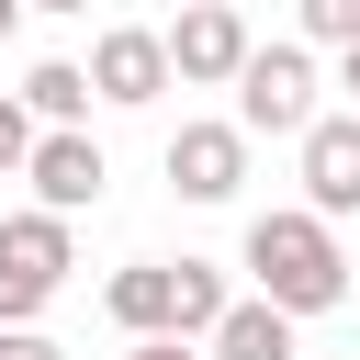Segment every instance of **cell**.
I'll return each mask as SVG.
<instances>
[{
    "mask_svg": "<svg viewBox=\"0 0 360 360\" xmlns=\"http://www.w3.org/2000/svg\"><path fill=\"white\" fill-rule=\"evenodd\" d=\"M236 259H248L259 304H281L292 326H304V315H326V304H349V259H338V225H326V214H304V202L259 214Z\"/></svg>",
    "mask_w": 360,
    "mask_h": 360,
    "instance_id": "6da1fadb",
    "label": "cell"
},
{
    "mask_svg": "<svg viewBox=\"0 0 360 360\" xmlns=\"http://www.w3.org/2000/svg\"><path fill=\"white\" fill-rule=\"evenodd\" d=\"M68 270H79L68 214H0V326H34Z\"/></svg>",
    "mask_w": 360,
    "mask_h": 360,
    "instance_id": "7a4b0ae2",
    "label": "cell"
},
{
    "mask_svg": "<svg viewBox=\"0 0 360 360\" xmlns=\"http://www.w3.org/2000/svg\"><path fill=\"white\" fill-rule=\"evenodd\" d=\"M304 124H315V45H259L236 68V135L248 146L259 135H292L304 146Z\"/></svg>",
    "mask_w": 360,
    "mask_h": 360,
    "instance_id": "3957f363",
    "label": "cell"
},
{
    "mask_svg": "<svg viewBox=\"0 0 360 360\" xmlns=\"http://www.w3.org/2000/svg\"><path fill=\"white\" fill-rule=\"evenodd\" d=\"M248 56H259V34H248L236 0H180V22H169V79H191V90H236Z\"/></svg>",
    "mask_w": 360,
    "mask_h": 360,
    "instance_id": "277c9868",
    "label": "cell"
},
{
    "mask_svg": "<svg viewBox=\"0 0 360 360\" xmlns=\"http://www.w3.org/2000/svg\"><path fill=\"white\" fill-rule=\"evenodd\" d=\"M169 90V34H146V22H112L101 45H90V101H112V112H146Z\"/></svg>",
    "mask_w": 360,
    "mask_h": 360,
    "instance_id": "5b68a950",
    "label": "cell"
},
{
    "mask_svg": "<svg viewBox=\"0 0 360 360\" xmlns=\"http://www.w3.org/2000/svg\"><path fill=\"white\" fill-rule=\"evenodd\" d=\"M34 214H90L101 202V180H112V158L90 146V124H56V135H34Z\"/></svg>",
    "mask_w": 360,
    "mask_h": 360,
    "instance_id": "8992f818",
    "label": "cell"
},
{
    "mask_svg": "<svg viewBox=\"0 0 360 360\" xmlns=\"http://www.w3.org/2000/svg\"><path fill=\"white\" fill-rule=\"evenodd\" d=\"M304 214H360V112H315L304 124Z\"/></svg>",
    "mask_w": 360,
    "mask_h": 360,
    "instance_id": "52a82bcc",
    "label": "cell"
},
{
    "mask_svg": "<svg viewBox=\"0 0 360 360\" xmlns=\"http://www.w3.org/2000/svg\"><path fill=\"white\" fill-rule=\"evenodd\" d=\"M236 180H248V135L236 124H180L169 135V191L180 202H236Z\"/></svg>",
    "mask_w": 360,
    "mask_h": 360,
    "instance_id": "ba28073f",
    "label": "cell"
},
{
    "mask_svg": "<svg viewBox=\"0 0 360 360\" xmlns=\"http://www.w3.org/2000/svg\"><path fill=\"white\" fill-rule=\"evenodd\" d=\"M101 304H112L124 338H180V259H124L101 281Z\"/></svg>",
    "mask_w": 360,
    "mask_h": 360,
    "instance_id": "9c48e42d",
    "label": "cell"
},
{
    "mask_svg": "<svg viewBox=\"0 0 360 360\" xmlns=\"http://www.w3.org/2000/svg\"><path fill=\"white\" fill-rule=\"evenodd\" d=\"M202 360H304V338H292V315H281V304H259V292H248V304H225V326L202 338Z\"/></svg>",
    "mask_w": 360,
    "mask_h": 360,
    "instance_id": "30bf717a",
    "label": "cell"
},
{
    "mask_svg": "<svg viewBox=\"0 0 360 360\" xmlns=\"http://www.w3.org/2000/svg\"><path fill=\"white\" fill-rule=\"evenodd\" d=\"M22 112H34L45 135H56V124H90V68H79V56H34V68H22Z\"/></svg>",
    "mask_w": 360,
    "mask_h": 360,
    "instance_id": "8fae6325",
    "label": "cell"
},
{
    "mask_svg": "<svg viewBox=\"0 0 360 360\" xmlns=\"http://www.w3.org/2000/svg\"><path fill=\"white\" fill-rule=\"evenodd\" d=\"M225 304H236V292H225V270H214V259H180V338H214V326H225Z\"/></svg>",
    "mask_w": 360,
    "mask_h": 360,
    "instance_id": "7c38bea8",
    "label": "cell"
},
{
    "mask_svg": "<svg viewBox=\"0 0 360 360\" xmlns=\"http://www.w3.org/2000/svg\"><path fill=\"white\" fill-rule=\"evenodd\" d=\"M292 11H304V45H338V56L360 45V0H292Z\"/></svg>",
    "mask_w": 360,
    "mask_h": 360,
    "instance_id": "4fadbf2b",
    "label": "cell"
},
{
    "mask_svg": "<svg viewBox=\"0 0 360 360\" xmlns=\"http://www.w3.org/2000/svg\"><path fill=\"white\" fill-rule=\"evenodd\" d=\"M34 135H45V124L22 112V90H0V180H22V169H34Z\"/></svg>",
    "mask_w": 360,
    "mask_h": 360,
    "instance_id": "5bb4252c",
    "label": "cell"
},
{
    "mask_svg": "<svg viewBox=\"0 0 360 360\" xmlns=\"http://www.w3.org/2000/svg\"><path fill=\"white\" fill-rule=\"evenodd\" d=\"M0 360H68V349H56L45 326H0Z\"/></svg>",
    "mask_w": 360,
    "mask_h": 360,
    "instance_id": "9a60e30c",
    "label": "cell"
},
{
    "mask_svg": "<svg viewBox=\"0 0 360 360\" xmlns=\"http://www.w3.org/2000/svg\"><path fill=\"white\" fill-rule=\"evenodd\" d=\"M124 360H202V349H191V338H135Z\"/></svg>",
    "mask_w": 360,
    "mask_h": 360,
    "instance_id": "2e32d148",
    "label": "cell"
},
{
    "mask_svg": "<svg viewBox=\"0 0 360 360\" xmlns=\"http://www.w3.org/2000/svg\"><path fill=\"white\" fill-rule=\"evenodd\" d=\"M338 90H349V112H360V45H349V56H338Z\"/></svg>",
    "mask_w": 360,
    "mask_h": 360,
    "instance_id": "e0dca14e",
    "label": "cell"
},
{
    "mask_svg": "<svg viewBox=\"0 0 360 360\" xmlns=\"http://www.w3.org/2000/svg\"><path fill=\"white\" fill-rule=\"evenodd\" d=\"M22 11H90V0H22Z\"/></svg>",
    "mask_w": 360,
    "mask_h": 360,
    "instance_id": "ac0fdd59",
    "label": "cell"
},
{
    "mask_svg": "<svg viewBox=\"0 0 360 360\" xmlns=\"http://www.w3.org/2000/svg\"><path fill=\"white\" fill-rule=\"evenodd\" d=\"M11 22H22V0H0V34H11Z\"/></svg>",
    "mask_w": 360,
    "mask_h": 360,
    "instance_id": "d6986e66",
    "label": "cell"
}]
</instances>
